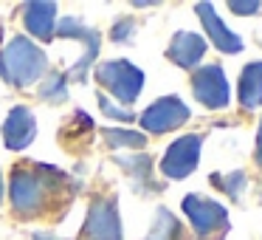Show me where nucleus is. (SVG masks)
<instances>
[{
	"mask_svg": "<svg viewBox=\"0 0 262 240\" xmlns=\"http://www.w3.org/2000/svg\"><path fill=\"white\" fill-rule=\"evenodd\" d=\"M57 170H46V167H26L20 164L12 172V206L17 215L31 217L40 215L46 209L48 198H51V178Z\"/></svg>",
	"mask_w": 262,
	"mask_h": 240,
	"instance_id": "f257e3e1",
	"label": "nucleus"
},
{
	"mask_svg": "<svg viewBox=\"0 0 262 240\" xmlns=\"http://www.w3.org/2000/svg\"><path fill=\"white\" fill-rule=\"evenodd\" d=\"M54 23H57V6L54 3H29L26 6V29L40 40H51L54 37Z\"/></svg>",
	"mask_w": 262,
	"mask_h": 240,
	"instance_id": "f8f14e48",
	"label": "nucleus"
},
{
	"mask_svg": "<svg viewBox=\"0 0 262 240\" xmlns=\"http://www.w3.org/2000/svg\"><path fill=\"white\" fill-rule=\"evenodd\" d=\"M130 31H133V23L127 20V23H121V26H116V29H113V40H130V37H127Z\"/></svg>",
	"mask_w": 262,
	"mask_h": 240,
	"instance_id": "aec40b11",
	"label": "nucleus"
},
{
	"mask_svg": "<svg viewBox=\"0 0 262 240\" xmlns=\"http://www.w3.org/2000/svg\"><path fill=\"white\" fill-rule=\"evenodd\" d=\"M99 105H102V113L110 116V119H119V122H133V110L127 108H116V102H110L104 93H99Z\"/></svg>",
	"mask_w": 262,
	"mask_h": 240,
	"instance_id": "f3484780",
	"label": "nucleus"
},
{
	"mask_svg": "<svg viewBox=\"0 0 262 240\" xmlns=\"http://www.w3.org/2000/svg\"><path fill=\"white\" fill-rule=\"evenodd\" d=\"M200 144H203V136H198V133H186L178 142H172L166 155L161 158V172L166 178L192 175V170L198 167V158H200Z\"/></svg>",
	"mask_w": 262,
	"mask_h": 240,
	"instance_id": "423d86ee",
	"label": "nucleus"
},
{
	"mask_svg": "<svg viewBox=\"0 0 262 240\" xmlns=\"http://www.w3.org/2000/svg\"><path fill=\"white\" fill-rule=\"evenodd\" d=\"M46 71V54L29 40V37H14L3 51H0V76L12 85H31Z\"/></svg>",
	"mask_w": 262,
	"mask_h": 240,
	"instance_id": "f03ea898",
	"label": "nucleus"
},
{
	"mask_svg": "<svg viewBox=\"0 0 262 240\" xmlns=\"http://www.w3.org/2000/svg\"><path fill=\"white\" fill-rule=\"evenodd\" d=\"M256 161L262 164V125H259V136H256Z\"/></svg>",
	"mask_w": 262,
	"mask_h": 240,
	"instance_id": "412c9836",
	"label": "nucleus"
},
{
	"mask_svg": "<svg viewBox=\"0 0 262 240\" xmlns=\"http://www.w3.org/2000/svg\"><path fill=\"white\" fill-rule=\"evenodd\" d=\"M178 232H181V226H178V221L172 217V212L158 209V215H155V226L149 229L147 240H178Z\"/></svg>",
	"mask_w": 262,
	"mask_h": 240,
	"instance_id": "4468645a",
	"label": "nucleus"
},
{
	"mask_svg": "<svg viewBox=\"0 0 262 240\" xmlns=\"http://www.w3.org/2000/svg\"><path fill=\"white\" fill-rule=\"evenodd\" d=\"M34 240H54V237H48V234H37Z\"/></svg>",
	"mask_w": 262,
	"mask_h": 240,
	"instance_id": "5701e85b",
	"label": "nucleus"
},
{
	"mask_svg": "<svg viewBox=\"0 0 262 240\" xmlns=\"http://www.w3.org/2000/svg\"><path fill=\"white\" fill-rule=\"evenodd\" d=\"M0 204H3V172H0Z\"/></svg>",
	"mask_w": 262,
	"mask_h": 240,
	"instance_id": "4be33fe9",
	"label": "nucleus"
},
{
	"mask_svg": "<svg viewBox=\"0 0 262 240\" xmlns=\"http://www.w3.org/2000/svg\"><path fill=\"white\" fill-rule=\"evenodd\" d=\"M183 122H189V108L178 96L158 99V102H152L141 113V127H147V130H152V133L175 130V127H181Z\"/></svg>",
	"mask_w": 262,
	"mask_h": 240,
	"instance_id": "6e6552de",
	"label": "nucleus"
},
{
	"mask_svg": "<svg viewBox=\"0 0 262 240\" xmlns=\"http://www.w3.org/2000/svg\"><path fill=\"white\" fill-rule=\"evenodd\" d=\"M217 184H220L223 189H226L231 198H239V189H243V184H245V175L243 172H231V175H226V178H214Z\"/></svg>",
	"mask_w": 262,
	"mask_h": 240,
	"instance_id": "a211bd4d",
	"label": "nucleus"
},
{
	"mask_svg": "<svg viewBox=\"0 0 262 240\" xmlns=\"http://www.w3.org/2000/svg\"><path fill=\"white\" fill-rule=\"evenodd\" d=\"M82 240H121V217L116 201L110 198L93 201L88 221L82 226Z\"/></svg>",
	"mask_w": 262,
	"mask_h": 240,
	"instance_id": "39448f33",
	"label": "nucleus"
},
{
	"mask_svg": "<svg viewBox=\"0 0 262 240\" xmlns=\"http://www.w3.org/2000/svg\"><path fill=\"white\" fill-rule=\"evenodd\" d=\"M198 14H200V20H203V26H206L209 40L214 43L220 51H226V54H239L243 51V40H239L231 29L223 26V20L217 17V12H214L211 3H198Z\"/></svg>",
	"mask_w": 262,
	"mask_h": 240,
	"instance_id": "9d476101",
	"label": "nucleus"
},
{
	"mask_svg": "<svg viewBox=\"0 0 262 240\" xmlns=\"http://www.w3.org/2000/svg\"><path fill=\"white\" fill-rule=\"evenodd\" d=\"M192 91H194V99L200 105H206L209 110H220L228 105V79L223 74L220 65H203V68L194 74L192 79Z\"/></svg>",
	"mask_w": 262,
	"mask_h": 240,
	"instance_id": "0eeeda50",
	"label": "nucleus"
},
{
	"mask_svg": "<svg viewBox=\"0 0 262 240\" xmlns=\"http://www.w3.org/2000/svg\"><path fill=\"white\" fill-rule=\"evenodd\" d=\"M239 105L248 110L262 105V63H251L239 76Z\"/></svg>",
	"mask_w": 262,
	"mask_h": 240,
	"instance_id": "ddd939ff",
	"label": "nucleus"
},
{
	"mask_svg": "<svg viewBox=\"0 0 262 240\" xmlns=\"http://www.w3.org/2000/svg\"><path fill=\"white\" fill-rule=\"evenodd\" d=\"M169 59L181 68H194L200 63V57L206 54V40L194 31H178L169 43Z\"/></svg>",
	"mask_w": 262,
	"mask_h": 240,
	"instance_id": "9b49d317",
	"label": "nucleus"
},
{
	"mask_svg": "<svg viewBox=\"0 0 262 240\" xmlns=\"http://www.w3.org/2000/svg\"><path fill=\"white\" fill-rule=\"evenodd\" d=\"M183 212H186L192 229L198 232L200 240H220L228 232V212L226 206H220L217 201L209 198H198L189 195L183 198Z\"/></svg>",
	"mask_w": 262,
	"mask_h": 240,
	"instance_id": "7ed1b4c3",
	"label": "nucleus"
},
{
	"mask_svg": "<svg viewBox=\"0 0 262 240\" xmlns=\"http://www.w3.org/2000/svg\"><path fill=\"white\" fill-rule=\"evenodd\" d=\"M259 6H262L259 0H248V3H243V0H231V3H228V9H231L234 14H243V17L259 12Z\"/></svg>",
	"mask_w": 262,
	"mask_h": 240,
	"instance_id": "6ab92c4d",
	"label": "nucleus"
},
{
	"mask_svg": "<svg viewBox=\"0 0 262 240\" xmlns=\"http://www.w3.org/2000/svg\"><path fill=\"white\" fill-rule=\"evenodd\" d=\"M96 79L121 102H136L144 88V74L127 59H110L96 68Z\"/></svg>",
	"mask_w": 262,
	"mask_h": 240,
	"instance_id": "20e7f679",
	"label": "nucleus"
},
{
	"mask_svg": "<svg viewBox=\"0 0 262 240\" xmlns=\"http://www.w3.org/2000/svg\"><path fill=\"white\" fill-rule=\"evenodd\" d=\"M34 136H37L34 113H31L29 108H23V105L12 108V113L3 122V142H6V147L9 150H23L34 142Z\"/></svg>",
	"mask_w": 262,
	"mask_h": 240,
	"instance_id": "1a4fd4ad",
	"label": "nucleus"
},
{
	"mask_svg": "<svg viewBox=\"0 0 262 240\" xmlns=\"http://www.w3.org/2000/svg\"><path fill=\"white\" fill-rule=\"evenodd\" d=\"M40 96L48 99V102H62L65 99V79L59 74H51L40 88Z\"/></svg>",
	"mask_w": 262,
	"mask_h": 240,
	"instance_id": "dca6fc26",
	"label": "nucleus"
},
{
	"mask_svg": "<svg viewBox=\"0 0 262 240\" xmlns=\"http://www.w3.org/2000/svg\"><path fill=\"white\" fill-rule=\"evenodd\" d=\"M104 138H107L113 147H144V133H127V130H104Z\"/></svg>",
	"mask_w": 262,
	"mask_h": 240,
	"instance_id": "2eb2a0df",
	"label": "nucleus"
}]
</instances>
